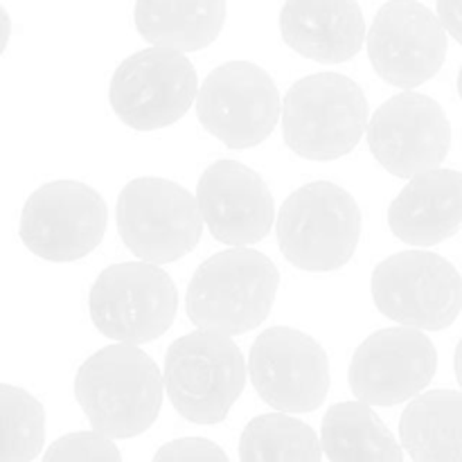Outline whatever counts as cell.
Masks as SVG:
<instances>
[{"label":"cell","instance_id":"e0dca14e","mask_svg":"<svg viewBox=\"0 0 462 462\" xmlns=\"http://www.w3.org/2000/svg\"><path fill=\"white\" fill-rule=\"evenodd\" d=\"M280 32L293 52L328 66L352 59L368 39L356 0H284Z\"/></svg>","mask_w":462,"mask_h":462},{"label":"cell","instance_id":"3957f363","mask_svg":"<svg viewBox=\"0 0 462 462\" xmlns=\"http://www.w3.org/2000/svg\"><path fill=\"white\" fill-rule=\"evenodd\" d=\"M368 99L356 81L316 72L289 88L282 102L284 143L307 161H337L368 131Z\"/></svg>","mask_w":462,"mask_h":462},{"label":"cell","instance_id":"603a6c76","mask_svg":"<svg viewBox=\"0 0 462 462\" xmlns=\"http://www.w3.org/2000/svg\"><path fill=\"white\" fill-rule=\"evenodd\" d=\"M3 409V456L0 462H32L45 442L43 404L18 386H0Z\"/></svg>","mask_w":462,"mask_h":462},{"label":"cell","instance_id":"8fae6325","mask_svg":"<svg viewBox=\"0 0 462 462\" xmlns=\"http://www.w3.org/2000/svg\"><path fill=\"white\" fill-rule=\"evenodd\" d=\"M203 129L230 149L257 147L273 134L282 102L275 81L251 61H228L215 68L197 95Z\"/></svg>","mask_w":462,"mask_h":462},{"label":"cell","instance_id":"30bf717a","mask_svg":"<svg viewBox=\"0 0 462 462\" xmlns=\"http://www.w3.org/2000/svg\"><path fill=\"white\" fill-rule=\"evenodd\" d=\"M106 221V203L97 189L79 180H54L30 194L18 235L41 260L75 262L102 244Z\"/></svg>","mask_w":462,"mask_h":462},{"label":"cell","instance_id":"5bb4252c","mask_svg":"<svg viewBox=\"0 0 462 462\" xmlns=\"http://www.w3.org/2000/svg\"><path fill=\"white\" fill-rule=\"evenodd\" d=\"M365 45L374 72L391 86L411 90L440 72L447 30L440 16L418 0H388L374 16Z\"/></svg>","mask_w":462,"mask_h":462},{"label":"cell","instance_id":"6da1fadb","mask_svg":"<svg viewBox=\"0 0 462 462\" xmlns=\"http://www.w3.org/2000/svg\"><path fill=\"white\" fill-rule=\"evenodd\" d=\"M165 377L138 346L116 343L95 352L75 377V397L97 433L126 440L152 429L162 406Z\"/></svg>","mask_w":462,"mask_h":462},{"label":"cell","instance_id":"9c48e42d","mask_svg":"<svg viewBox=\"0 0 462 462\" xmlns=\"http://www.w3.org/2000/svg\"><path fill=\"white\" fill-rule=\"evenodd\" d=\"M197 95L199 81L192 61L185 52L158 45L125 59L108 86L113 113L135 131L176 125Z\"/></svg>","mask_w":462,"mask_h":462},{"label":"cell","instance_id":"8992f818","mask_svg":"<svg viewBox=\"0 0 462 462\" xmlns=\"http://www.w3.org/2000/svg\"><path fill=\"white\" fill-rule=\"evenodd\" d=\"M116 219L126 248L152 264L189 255L206 226L199 199L183 185L158 176H140L122 188Z\"/></svg>","mask_w":462,"mask_h":462},{"label":"cell","instance_id":"5b68a950","mask_svg":"<svg viewBox=\"0 0 462 462\" xmlns=\"http://www.w3.org/2000/svg\"><path fill=\"white\" fill-rule=\"evenodd\" d=\"M165 393L194 424H219L246 386V364L228 334L199 329L176 338L165 356Z\"/></svg>","mask_w":462,"mask_h":462},{"label":"cell","instance_id":"484cf974","mask_svg":"<svg viewBox=\"0 0 462 462\" xmlns=\"http://www.w3.org/2000/svg\"><path fill=\"white\" fill-rule=\"evenodd\" d=\"M438 16L447 34L454 36L462 45V0H438Z\"/></svg>","mask_w":462,"mask_h":462},{"label":"cell","instance_id":"44dd1931","mask_svg":"<svg viewBox=\"0 0 462 462\" xmlns=\"http://www.w3.org/2000/svg\"><path fill=\"white\" fill-rule=\"evenodd\" d=\"M320 442L329 462H404L391 429L365 402H343L325 413Z\"/></svg>","mask_w":462,"mask_h":462},{"label":"cell","instance_id":"d6986e66","mask_svg":"<svg viewBox=\"0 0 462 462\" xmlns=\"http://www.w3.org/2000/svg\"><path fill=\"white\" fill-rule=\"evenodd\" d=\"M135 27L158 48L199 52L219 39L226 0H135Z\"/></svg>","mask_w":462,"mask_h":462},{"label":"cell","instance_id":"ba28073f","mask_svg":"<svg viewBox=\"0 0 462 462\" xmlns=\"http://www.w3.org/2000/svg\"><path fill=\"white\" fill-rule=\"evenodd\" d=\"M377 310L409 328L438 332L458 319L462 278L451 262L431 251H404L373 271Z\"/></svg>","mask_w":462,"mask_h":462},{"label":"cell","instance_id":"2e32d148","mask_svg":"<svg viewBox=\"0 0 462 462\" xmlns=\"http://www.w3.org/2000/svg\"><path fill=\"white\" fill-rule=\"evenodd\" d=\"M206 228L226 246H251L269 235L275 203L266 180L237 161H217L197 185Z\"/></svg>","mask_w":462,"mask_h":462},{"label":"cell","instance_id":"9a60e30c","mask_svg":"<svg viewBox=\"0 0 462 462\" xmlns=\"http://www.w3.org/2000/svg\"><path fill=\"white\" fill-rule=\"evenodd\" d=\"M438 352L418 328H386L370 334L352 356L350 388L370 406H395L415 400L431 383Z\"/></svg>","mask_w":462,"mask_h":462},{"label":"cell","instance_id":"cb8c5ba5","mask_svg":"<svg viewBox=\"0 0 462 462\" xmlns=\"http://www.w3.org/2000/svg\"><path fill=\"white\" fill-rule=\"evenodd\" d=\"M43 462H122V456L113 438L97 431H77L59 438L45 451Z\"/></svg>","mask_w":462,"mask_h":462},{"label":"cell","instance_id":"d4e9b609","mask_svg":"<svg viewBox=\"0 0 462 462\" xmlns=\"http://www.w3.org/2000/svg\"><path fill=\"white\" fill-rule=\"evenodd\" d=\"M152 462H230L226 451L206 438H180L158 449Z\"/></svg>","mask_w":462,"mask_h":462},{"label":"cell","instance_id":"277c9868","mask_svg":"<svg viewBox=\"0 0 462 462\" xmlns=\"http://www.w3.org/2000/svg\"><path fill=\"white\" fill-rule=\"evenodd\" d=\"M361 226L356 199L329 180H314L289 194L275 221L282 255L311 273L346 266L356 251Z\"/></svg>","mask_w":462,"mask_h":462},{"label":"cell","instance_id":"7402d4cb","mask_svg":"<svg viewBox=\"0 0 462 462\" xmlns=\"http://www.w3.org/2000/svg\"><path fill=\"white\" fill-rule=\"evenodd\" d=\"M323 442L289 413H266L251 420L239 438V462H320Z\"/></svg>","mask_w":462,"mask_h":462},{"label":"cell","instance_id":"7a4b0ae2","mask_svg":"<svg viewBox=\"0 0 462 462\" xmlns=\"http://www.w3.org/2000/svg\"><path fill=\"white\" fill-rule=\"evenodd\" d=\"M278 284V266L264 253L233 246L199 266L188 287L185 310L199 329L237 337L264 323Z\"/></svg>","mask_w":462,"mask_h":462},{"label":"cell","instance_id":"7c38bea8","mask_svg":"<svg viewBox=\"0 0 462 462\" xmlns=\"http://www.w3.org/2000/svg\"><path fill=\"white\" fill-rule=\"evenodd\" d=\"M248 374L257 395L282 413L316 411L329 391L328 352L293 328H271L255 338Z\"/></svg>","mask_w":462,"mask_h":462},{"label":"cell","instance_id":"4fadbf2b","mask_svg":"<svg viewBox=\"0 0 462 462\" xmlns=\"http://www.w3.org/2000/svg\"><path fill=\"white\" fill-rule=\"evenodd\" d=\"M365 134L374 161L400 179L438 170L451 149V122L445 108L413 90L386 99L370 117Z\"/></svg>","mask_w":462,"mask_h":462},{"label":"cell","instance_id":"ffe728a7","mask_svg":"<svg viewBox=\"0 0 462 462\" xmlns=\"http://www.w3.org/2000/svg\"><path fill=\"white\" fill-rule=\"evenodd\" d=\"M400 438L413 462H462V393L415 397L402 413Z\"/></svg>","mask_w":462,"mask_h":462},{"label":"cell","instance_id":"ac0fdd59","mask_svg":"<svg viewBox=\"0 0 462 462\" xmlns=\"http://www.w3.org/2000/svg\"><path fill=\"white\" fill-rule=\"evenodd\" d=\"M388 226L400 242L427 248L454 237L462 226V171L413 176L388 208Z\"/></svg>","mask_w":462,"mask_h":462},{"label":"cell","instance_id":"83f0119b","mask_svg":"<svg viewBox=\"0 0 462 462\" xmlns=\"http://www.w3.org/2000/svg\"><path fill=\"white\" fill-rule=\"evenodd\" d=\"M458 95H460V99H462V68H460V72H458Z\"/></svg>","mask_w":462,"mask_h":462},{"label":"cell","instance_id":"4316f807","mask_svg":"<svg viewBox=\"0 0 462 462\" xmlns=\"http://www.w3.org/2000/svg\"><path fill=\"white\" fill-rule=\"evenodd\" d=\"M454 365H456V379H458V383H460V388H462V338H460L458 347H456Z\"/></svg>","mask_w":462,"mask_h":462},{"label":"cell","instance_id":"52a82bcc","mask_svg":"<svg viewBox=\"0 0 462 462\" xmlns=\"http://www.w3.org/2000/svg\"><path fill=\"white\" fill-rule=\"evenodd\" d=\"M88 311L104 337L143 346L171 328L179 311V291L174 280L152 262L113 264L90 287Z\"/></svg>","mask_w":462,"mask_h":462}]
</instances>
